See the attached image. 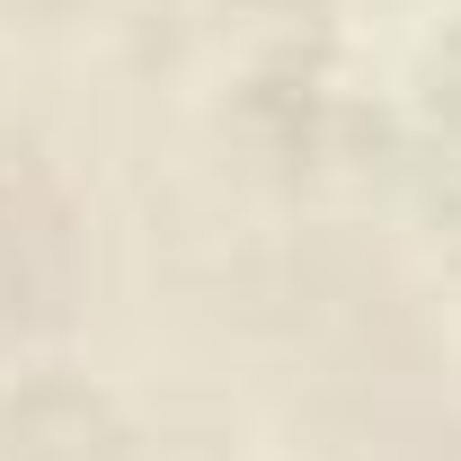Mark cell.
Here are the masks:
<instances>
[{
	"mask_svg": "<svg viewBox=\"0 0 461 461\" xmlns=\"http://www.w3.org/2000/svg\"><path fill=\"white\" fill-rule=\"evenodd\" d=\"M62 267V204L54 186L27 169H9V151H0V311H27L36 293L54 285Z\"/></svg>",
	"mask_w": 461,
	"mask_h": 461,
	"instance_id": "7a4b0ae2",
	"label": "cell"
},
{
	"mask_svg": "<svg viewBox=\"0 0 461 461\" xmlns=\"http://www.w3.org/2000/svg\"><path fill=\"white\" fill-rule=\"evenodd\" d=\"M435 249H444V258L461 267V177L444 186V195H435Z\"/></svg>",
	"mask_w": 461,
	"mask_h": 461,
	"instance_id": "5b68a950",
	"label": "cell"
},
{
	"mask_svg": "<svg viewBox=\"0 0 461 461\" xmlns=\"http://www.w3.org/2000/svg\"><path fill=\"white\" fill-rule=\"evenodd\" d=\"M408 89H417V115L426 124H444V133H461V9L417 45V71H408Z\"/></svg>",
	"mask_w": 461,
	"mask_h": 461,
	"instance_id": "3957f363",
	"label": "cell"
},
{
	"mask_svg": "<svg viewBox=\"0 0 461 461\" xmlns=\"http://www.w3.org/2000/svg\"><path fill=\"white\" fill-rule=\"evenodd\" d=\"M9 9H36V18H71V9H89V0H9Z\"/></svg>",
	"mask_w": 461,
	"mask_h": 461,
	"instance_id": "8992f818",
	"label": "cell"
},
{
	"mask_svg": "<svg viewBox=\"0 0 461 461\" xmlns=\"http://www.w3.org/2000/svg\"><path fill=\"white\" fill-rule=\"evenodd\" d=\"M240 9H249V18H267V27H320L338 0H240Z\"/></svg>",
	"mask_w": 461,
	"mask_h": 461,
	"instance_id": "277c9868",
	"label": "cell"
},
{
	"mask_svg": "<svg viewBox=\"0 0 461 461\" xmlns=\"http://www.w3.org/2000/svg\"><path fill=\"white\" fill-rule=\"evenodd\" d=\"M124 453H133V426L98 382L45 373V382L0 391V461H124Z\"/></svg>",
	"mask_w": 461,
	"mask_h": 461,
	"instance_id": "6da1fadb",
	"label": "cell"
}]
</instances>
